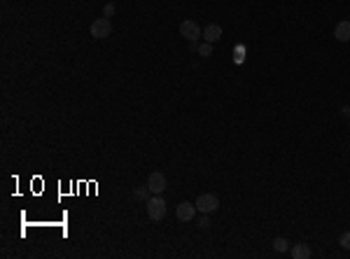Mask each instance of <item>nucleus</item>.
<instances>
[{
  "instance_id": "nucleus-17",
  "label": "nucleus",
  "mask_w": 350,
  "mask_h": 259,
  "mask_svg": "<svg viewBox=\"0 0 350 259\" xmlns=\"http://www.w3.org/2000/svg\"><path fill=\"white\" fill-rule=\"evenodd\" d=\"M348 129H350V117H348Z\"/></svg>"
},
{
  "instance_id": "nucleus-11",
  "label": "nucleus",
  "mask_w": 350,
  "mask_h": 259,
  "mask_svg": "<svg viewBox=\"0 0 350 259\" xmlns=\"http://www.w3.org/2000/svg\"><path fill=\"white\" fill-rule=\"evenodd\" d=\"M196 54L201 56V59H208V56H212V45L203 40V42H201V45L196 47Z\"/></svg>"
},
{
  "instance_id": "nucleus-12",
  "label": "nucleus",
  "mask_w": 350,
  "mask_h": 259,
  "mask_svg": "<svg viewBox=\"0 0 350 259\" xmlns=\"http://www.w3.org/2000/svg\"><path fill=\"white\" fill-rule=\"evenodd\" d=\"M338 245L343 247V250H350V229L341 234V238H338Z\"/></svg>"
},
{
  "instance_id": "nucleus-16",
  "label": "nucleus",
  "mask_w": 350,
  "mask_h": 259,
  "mask_svg": "<svg viewBox=\"0 0 350 259\" xmlns=\"http://www.w3.org/2000/svg\"><path fill=\"white\" fill-rule=\"evenodd\" d=\"M198 226H201V229H208V226H210V220L206 217V212H203V217L198 220Z\"/></svg>"
},
{
  "instance_id": "nucleus-7",
  "label": "nucleus",
  "mask_w": 350,
  "mask_h": 259,
  "mask_svg": "<svg viewBox=\"0 0 350 259\" xmlns=\"http://www.w3.org/2000/svg\"><path fill=\"white\" fill-rule=\"evenodd\" d=\"M220 37H222V26L210 24V26H206V28H203V40H206V42H210V45H212V42H217Z\"/></svg>"
},
{
  "instance_id": "nucleus-3",
  "label": "nucleus",
  "mask_w": 350,
  "mask_h": 259,
  "mask_svg": "<svg viewBox=\"0 0 350 259\" xmlns=\"http://www.w3.org/2000/svg\"><path fill=\"white\" fill-rule=\"evenodd\" d=\"M89 33H91V37H96V40H105V37H110V33H112V24H110V19H96V21H91V26H89Z\"/></svg>"
},
{
  "instance_id": "nucleus-10",
  "label": "nucleus",
  "mask_w": 350,
  "mask_h": 259,
  "mask_svg": "<svg viewBox=\"0 0 350 259\" xmlns=\"http://www.w3.org/2000/svg\"><path fill=\"white\" fill-rule=\"evenodd\" d=\"M273 250H276V252H280V255H282V252H290V241H287V238H282V236H278V238L273 241Z\"/></svg>"
},
{
  "instance_id": "nucleus-4",
  "label": "nucleus",
  "mask_w": 350,
  "mask_h": 259,
  "mask_svg": "<svg viewBox=\"0 0 350 259\" xmlns=\"http://www.w3.org/2000/svg\"><path fill=\"white\" fill-rule=\"evenodd\" d=\"M220 208V199L215 196V194H201L196 199V210H201V215L206 212V215H210V212H215Z\"/></svg>"
},
{
  "instance_id": "nucleus-9",
  "label": "nucleus",
  "mask_w": 350,
  "mask_h": 259,
  "mask_svg": "<svg viewBox=\"0 0 350 259\" xmlns=\"http://www.w3.org/2000/svg\"><path fill=\"white\" fill-rule=\"evenodd\" d=\"M290 255H292L294 259H308L311 255H313V250L306 245V243H297V245L290 247Z\"/></svg>"
},
{
  "instance_id": "nucleus-6",
  "label": "nucleus",
  "mask_w": 350,
  "mask_h": 259,
  "mask_svg": "<svg viewBox=\"0 0 350 259\" xmlns=\"http://www.w3.org/2000/svg\"><path fill=\"white\" fill-rule=\"evenodd\" d=\"M147 187H150L152 194H163V189H166V175L159 173V171L150 173V177H147Z\"/></svg>"
},
{
  "instance_id": "nucleus-1",
  "label": "nucleus",
  "mask_w": 350,
  "mask_h": 259,
  "mask_svg": "<svg viewBox=\"0 0 350 259\" xmlns=\"http://www.w3.org/2000/svg\"><path fill=\"white\" fill-rule=\"evenodd\" d=\"M145 210H147V217H150L152 222H161L163 217H166V201L161 199V194H154L152 199H147Z\"/></svg>"
},
{
  "instance_id": "nucleus-5",
  "label": "nucleus",
  "mask_w": 350,
  "mask_h": 259,
  "mask_svg": "<svg viewBox=\"0 0 350 259\" xmlns=\"http://www.w3.org/2000/svg\"><path fill=\"white\" fill-rule=\"evenodd\" d=\"M196 215V203H189V201H182L177 208H175V217L180 222H192Z\"/></svg>"
},
{
  "instance_id": "nucleus-2",
  "label": "nucleus",
  "mask_w": 350,
  "mask_h": 259,
  "mask_svg": "<svg viewBox=\"0 0 350 259\" xmlns=\"http://www.w3.org/2000/svg\"><path fill=\"white\" fill-rule=\"evenodd\" d=\"M180 35L185 37V40H189V42H198L201 40V26L194 21V19H185L182 24H180Z\"/></svg>"
},
{
  "instance_id": "nucleus-15",
  "label": "nucleus",
  "mask_w": 350,
  "mask_h": 259,
  "mask_svg": "<svg viewBox=\"0 0 350 259\" xmlns=\"http://www.w3.org/2000/svg\"><path fill=\"white\" fill-rule=\"evenodd\" d=\"M133 194H136V199L138 201H147V194H150V187H136V191H133Z\"/></svg>"
},
{
  "instance_id": "nucleus-13",
  "label": "nucleus",
  "mask_w": 350,
  "mask_h": 259,
  "mask_svg": "<svg viewBox=\"0 0 350 259\" xmlns=\"http://www.w3.org/2000/svg\"><path fill=\"white\" fill-rule=\"evenodd\" d=\"M233 54H236V56H233V61H236V63H243V61H245V47H243V45H238V47L233 49Z\"/></svg>"
},
{
  "instance_id": "nucleus-8",
  "label": "nucleus",
  "mask_w": 350,
  "mask_h": 259,
  "mask_svg": "<svg viewBox=\"0 0 350 259\" xmlns=\"http://www.w3.org/2000/svg\"><path fill=\"white\" fill-rule=\"evenodd\" d=\"M334 37L338 42H350V21H338L334 28Z\"/></svg>"
},
{
  "instance_id": "nucleus-14",
  "label": "nucleus",
  "mask_w": 350,
  "mask_h": 259,
  "mask_svg": "<svg viewBox=\"0 0 350 259\" xmlns=\"http://www.w3.org/2000/svg\"><path fill=\"white\" fill-rule=\"evenodd\" d=\"M115 12H117L115 2H107V5L103 7V17H105V19H112V17H115Z\"/></svg>"
}]
</instances>
